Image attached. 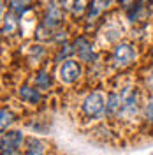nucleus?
Returning <instances> with one entry per match:
<instances>
[{
  "instance_id": "obj_9",
  "label": "nucleus",
  "mask_w": 153,
  "mask_h": 155,
  "mask_svg": "<svg viewBox=\"0 0 153 155\" xmlns=\"http://www.w3.org/2000/svg\"><path fill=\"white\" fill-rule=\"evenodd\" d=\"M19 99L28 102V104H39L41 102V90H37L35 87H21L19 88Z\"/></svg>"
},
{
  "instance_id": "obj_17",
  "label": "nucleus",
  "mask_w": 153,
  "mask_h": 155,
  "mask_svg": "<svg viewBox=\"0 0 153 155\" xmlns=\"http://www.w3.org/2000/svg\"><path fill=\"white\" fill-rule=\"evenodd\" d=\"M146 85L150 87V90H153V71L150 72V76H148V79H146Z\"/></svg>"
},
{
  "instance_id": "obj_10",
  "label": "nucleus",
  "mask_w": 153,
  "mask_h": 155,
  "mask_svg": "<svg viewBox=\"0 0 153 155\" xmlns=\"http://www.w3.org/2000/svg\"><path fill=\"white\" fill-rule=\"evenodd\" d=\"M25 155H46V145L35 137H28L25 141Z\"/></svg>"
},
{
  "instance_id": "obj_18",
  "label": "nucleus",
  "mask_w": 153,
  "mask_h": 155,
  "mask_svg": "<svg viewBox=\"0 0 153 155\" xmlns=\"http://www.w3.org/2000/svg\"><path fill=\"white\" fill-rule=\"evenodd\" d=\"M2 155H19V152H2Z\"/></svg>"
},
{
  "instance_id": "obj_7",
  "label": "nucleus",
  "mask_w": 153,
  "mask_h": 155,
  "mask_svg": "<svg viewBox=\"0 0 153 155\" xmlns=\"http://www.w3.org/2000/svg\"><path fill=\"white\" fill-rule=\"evenodd\" d=\"M23 134L19 130H9L2 134V152H19L23 145Z\"/></svg>"
},
{
  "instance_id": "obj_13",
  "label": "nucleus",
  "mask_w": 153,
  "mask_h": 155,
  "mask_svg": "<svg viewBox=\"0 0 153 155\" xmlns=\"http://www.w3.org/2000/svg\"><path fill=\"white\" fill-rule=\"evenodd\" d=\"M14 28H18V21H16V18H14V14L9 12V14L4 18V34L9 35V34H12Z\"/></svg>"
},
{
  "instance_id": "obj_5",
  "label": "nucleus",
  "mask_w": 153,
  "mask_h": 155,
  "mask_svg": "<svg viewBox=\"0 0 153 155\" xmlns=\"http://www.w3.org/2000/svg\"><path fill=\"white\" fill-rule=\"evenodd\" d=\"M62 23H63V11H62V7H57V4H51L46 9V14H44V18L41 21V25L48 32L53 34Z\"/></svg>"
},
{
  "instance_id": "obj_8",
  "label": "nucleus",
  "mask_w": 153,
  "mask_h": 155,
  "mask_svg": "<svg viewBox=\"0 0 153 155\" xmlns=\"http://www.w3.org/2000/svg\"><path fill=\"white\" fill-rule=\"evenodd\" d=\"M107 5H109V2H92V4H88V9H86V23H95L97 18L107 9Z\"/></svg>"
},
{
  "instance_id": "obj_15",
  "label": "nucleus",
  "mask_w": 153,
  "mask_h": 155,
  "mask_svg": "<svg viewBox=\"0 0 153 155\" xmlns=\"http://www.w3.org/2000/svg\"><path fill=\"white\" fill-rule=\"evenodd\" d=\"M144 118L148 124L153 125V97H150L146 102H144Z\"/></svg>"
},
{
  "instance_id": "obj_14",
  "label": "nucleus",
  "mask_w": 153,
  "mask_h": 155,
  "mask_svg": "<svg viewBox=\"0 0 153 155\" xmlns=\"http://www.w3.org/2000/svg\"><path fill=\"white\" fill-rule=\"evenodd\" d=\"M14 122V115L9 107H2V132H5V129Z\"/></svg>"
},
{
  "instance_id": "obj_3",
  "label": "nucleus",
  "mask_w": 153,
  "mask_h": 155,
  "mask_svg": "<svg viewBox=\"0 0 153 155\" xmlns=\"http://www.w3.org/2000/svg\"><path fill=\"white\" fill-rule=\"evenodd\" d=\"M141 107V97H139V92L135 88L129 87L122 90V104H120V113H118V118H123V120H130L137 115Z\"/></svg>"
},
{
  "instance_id": "obj_2",
  "label": "nucleus",
  "mask_w": 153,
  "mask_h": 155,
  "mask_svg": "<svg viewBox=\"0 0 153 155\" xmlns=\"http://www.w3.org/2000/svg\"><path fill=\"white\" fill-rule=\"evenodd\" d=\"M81 109L88 118H100L107 109V95L102 90H93L83 99Z\"/></svg>"
},
{
  "instance_id": "obj_1",
  "label": "nucleus",
  "mask_w": 153,
  "mask_h": 155,
  "mask_svg": "<svg viewBox=\"0 0 153 155\" xmlns=\"http://www.w3.org/2000/svg\"><path fill=\"white\" fill-rule=\"evenodd\" d=\"M137 58V48L134 42L129 41H122L118 42L111 53V65L115 69H125L132 65Z\"/></svg>"
},
{
  "instance_id": "obj_12",
  "label": "nucleus",
  "mask_w": 153,
  "mask_h": 155,
  "mask_svg": "<svg viewBox=\"0 0 153 155\" xmlns=\"http://www.w3.org/2000/svg\"><path fill=\"white\" fill-rule=\"evenodd\" d=\"M49 87H51V76L46 71H39L37 74H35V88L41 90V92H44Z\"/></svg>"
},
{
  "instance_id": "obj_16",
  "label": "nucleus",
  "mask_w": 153,
  "mask_h": 155,
  "mask_svg": "<svg viewBox=\"0 0 153 155\" xmlns=\"http://www.w3.org/2000/svg\"><path fill=\"white\" fill-rule=\"evenodd\" d=\"M11 12H18V14H25L27 11H30L27 2H11Z\"/></svg>"
},
{
  "instance_id": "obj_6",
  "label": "nucleus",
  "mask_w": 153,
  "mask_h": 155,
  "mask_svg": "<svg viewBox=\"0 0 153 155\" xmlns=\"http://www.w3.org/2000/svg\"><path fill=\"white\" fill-rule=\"evenodd\" d=\"M74 51L77 53V57L81 58V62H86V64H92L95 62V49L92 46L90 39L85 37V35H79V37L74 41Z\"/></svg>"
},
{
  "instance_id": "obj_4",
  "label": "nucleus",
  "mask_w": 153,
  "mask_h": 155,
  "mask_svg": "<svg viewBox=\"0 0 153 155\" xmlns=\"http://www.w3.org/2000/svg\"><path fill=\"white\" fill-rule=\"evenodd\" d=\"M81 72H83L81 62L70 58V60H63V62H62L60 71H58V76H60V79H62V83L72 85V83H76L77 79L81 78Z\"/></svg>"
},
{
  "instance_id": "obj_11",
  "label": "nucleus",
  "mask_w": 153,
  "mask_h": 155,
  "mask_svg": "<svg viewBox=\"0 0 153 155\" xmlns=\"http://www.w3.org/2000/svg\"><path fill=\"white\" fill-rule=\"evenodd\" d=\"M146 4L143 2H135L132 4V7L129 9V19L132 21V23H139V21H144V14H146V7H143Z\"/></svg>"
}]
</instances>
